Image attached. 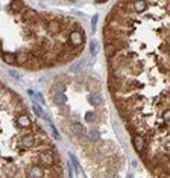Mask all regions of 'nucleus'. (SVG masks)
<instances>
[{"label": "nucleus", "instance_id": "f257e3e1", "mask_svg": "<svg viewBox=\"0 0 170 178\" xmlns=\"http://www.w3.org/2000/svg\"><path fill=\"white\" fill-rule=\"evenodd\" d=\"M35 134L33 133H24L20 136V146L17 148V151L20 154H23L24 151H28V149H32L33 146H35Z\"/></svg>", "mask_w": 170, "mask_h": 178}, {"label": "nucleus", "instance_id": "f03ea898", "mask_svg": "<svg viewBox=\"0 0 170 178\" xmlns=\"http://www.w3.org/2000/svg\"><path fill=\"white\" fill-rule=\"evenodd\" d=\"M85 41V37H84V32L79 31V29H74L69 34V44H71L73 47H78V50L80 52L82 49V44Z\"/></svg>", "mask_w": 170, "mask_h": 178}, {"label": "nucleus", "instance_id": "7ed1b4c3", "mask_svg": "<svg viewBox=\"0 0 170 178\" xmlns=\"http://www.w3.org/2000/svg\"><path fill=\"white\" fill-rule=\"evenodd\" d=\"M132 145H134V149L141 155L144 151L147 149V142H146V137L140 134V133H135L132 134Z\"/></svg>", "mask_w": 170, "mask_h": 178}, {"label": "nucleus", "instance_id": "20e7f679", "mask_svg": "<svg viewBox=\"0 0 170 178\" xmlns=\"http://www.w3.org/2000/svg\"><path fill=\"white\" fill-rule=\"evenodd\" d=\"M15 125L18 128H23V129H28L32 127V120H31V117L26 114V113H20L15 116Z\"/></svg>", "mask_w": 170, "mask_h": 178}, {"label": "nucleus", "instance_id": "39448f33", "mask_svg": "<svg viewBox=\"0 0 170 178\" xmlns=\"http://www.w3.org/2000/svg\"><path fill=\"white\" fill-rule=\"evenodd\" d=\"M38 17H40V14L37 11H33V9H24V12H23V20H24V22H28V23L35 22Z\"/></svg>", "mask_w": 170, "mask_h": 178}, {"label": "nucleus", "instance_id": "423d86ee", "mask_svg": "<svg viewBox=\"0 0 170 178\" xmlns=\"http://www.w3.org/2000/svg\"><path fill=\"white\" fill-rule=\"evenodd\" d=\"M28 61H29L28 52H18V54H15V64L17 65H24V64H28Z\"/></svg>", "mask_w": 170, "mask_h": 178}, {"label": "nucleus", "instance_id": "0eeeda50", "mask_svg": "<svg viewBox=\"0 0 170 178\" xmlns=\"http://www.w3.org/2000/svg\"><path fill=\"white\" fill-rule=\"evenodd\" d=\"M70 129L73 131L74 134H78V136H82V134L85 133L84 125H82V123H79V122H71V125H70Z\"/></svg>", "mask_w": 170, "mask_h": 178}, {"label": "nucleus", "instance_id": "6e6552de", "mask_svg": "<svg viewBox=\"0 0 170 178\" xmlns=\"http://www.w3.org/2000/svg\"><path fill=\"white\" fill-rule=\"evenodd\" d=\"M132 6H134V12L141 14V12H144L147 9L149 3H146V2H132Z\"/></svg>", "mask_w": 170, "mask_h": 178}, {"label": "nucleus", "instance_id": "1a4fd4ad", "mask_svg": "<svg viewBox=\"0 0 170 178\" xmlns=\"http://www.w3.org/2000/svg\"><path fill=\"white\" fill-rule=\"evenodd\" d=\"M2 59L6 64H15V54H12V52H2Z\"/></svg>", "mask_w": 170, "mask_h": 178}, {"label": "nucleus", "instance_id": "9d476101", "mask_svg": "<svg viewBox=\"0 0 170 178\" xmlns=\"http://www.w3.org/2000/svg\"><path fill=\"white\" fill-rule=\"evenodd\" d=\"M88 102H90L93 107H99V105H102V96L100 95H91V96H88Z\"/></svg>", "mask_w": 170, "mask_h": 178}, {"label": "nucleus", "instance_id": "9b49d317", "mask_svg": "<svg viewBox=\"0 0 170 178\" xmlns=\"http://www.w3.org/2000/svg\"><path fill=\"white\" fill-rule=\"evenodd\" d=\"M32 108H33V113L37 114V117H40V119H44V111H43V108H41V105L37 104V102H33Z\"/></svg>", "mask_w": 170, "mask_h": 178}, {"label": "nucleus", "instance_id": "f8f14e48", "mask_svg": "<svg viewBox=\"0 0 170 178\" xmlns=\"http://www.w3.org/2000/svg\"><path fill=\"white\" fill-rule=\"evenodd\" d=\"M161 119H162V122L170 123V107H166L161 111Z\"/></svg>", "mask_w": 170, "mask_h": 178}, {"label": "nucleus", "instance_id": "ddd939ff", "mask_svg": "<svg viewBox=\"0 0 170 178\" xmlns=\"http://www.w3.org/2000/svg\"><path fill=\"white\" fill-rule=\"evenodd\" d=\"M70 161H71V166L74 168V172H76V174H79V172H80V166H79V161H78V158L74 157V155H71V154H70Z\"/></svg>", "mask_w": 170, "mask_h": 178}, {"label": "nucleus", "instance_id": "4468645a", "mask_svg": "<svg viewBox=\"0 0 170 178\" xmlns=\"http://www.w3.org/2000/svg\"><path fill=\"white\" fill-rule=\"evenodd\" d=\"M97 50H99V43L96 40H93L90 43V52H91V56H96L97 55Z\"/></svg>", "mask_w": 170, "mask_h": 178}, {"label": "nucleus", "instance_id": "2eb2a0df", "mask_svg": "<svg viewBox=\"0 0 170 178\" xmlns=\"http://www.w3.org/2000/svg\"><path fill=\"white\" fill-rule=\"evenodd\" d=\"M65 101H67V97L64 95H61V93H56L55 95V102L58 105H61V107H64V105H65Z\"/></svg>", "mask_w": 170, "mask_h": 178}, {"label": "nucleus", "instance_id": "dca6fc26", "mask_svg": "<svg viewBox=\"0 0 170 178\" xmlns=\"http://www.w3.org/2000/svg\"><path fill=\"white\" fill-rule=\"evenodd\" d=\"M49 128H50V133H52L53 138H56V140H59V138H61V136H59V133H58V129L55 128V125H53L52 122H49Z\"/></svg>", "mask_w": 170, "mask_h": 178}, {"label": "nucleus", "instance_id": "f3484780", "mask_svg": "<svg viewBox=\"0 0 170 178\" xmlns=\"http://www.w3.org/2000/svg\"><path fill=\"white\" fill-rule=\"evenodd\" d=\"M88 137H90L91 142H97L100 136H99V133H97L96 129H93V131H90V133H88Z\"/></svg>", "mask_w": 170, "mask_h": 178}, {"label": "nucleus", "instance_id": "a211bd4d", "mask_svg": "<svg viewBox=\"0 0 170 178\" xmlns=\"http://www.w3.org/2000/svg\"><path fill=\"white\" fill-rule=\"evenodd\" d=\"M85 120H88V122H94V113L88 111V113L85 114Z\"/></svg>", "mask_w": 170, "mask_h": 178}, {"label": "nucleus", "instance_id": "6ab92c4d", "mask_svg": "<svg viewBox=\"0 0 170 178\" xmlns=\"http://www.w3.org/2000/svg\"><path fill=\"white\" fill-rule=\"evenodd\" d=\"M9 75H11L12 78H15V79H18V81H22V76H20V75L17 73V72H15V70H11V72H9Z\"/></svg>", "mask_w": 170, "mask_h": 178}, {"label": "nucleus", "instance_id": "aec40b11", "mask_svg": "<svg viewBox=\"0 0 170 178\" xmlns=\"http://www.w3.org/2000/svg\"><path fill=\"white\" fill-rule=\"evenodd\" d=\"M96 23H97V15H94L93 20H91V29L96 31Z\"/></svg>", "mask_w": 170, "mask_h": 178}, {"label": "nucleus", "instance_id": "412c9836", "mask_svg": "<svg viewBox=\"0 0 170 178\" xmlns=\"http://www.w3.org/2000/svg\"><path fill=\"white\" fill-rule=\"evenodd\" d=\"M37 97H38V101L41 102V104H44V99H43V95L41 93H37Z\"/></svg>", "mask_w": 170, "mask_h": 178}, {"label": "nucleus", "instance_id": "4be33fe9", "mask_svg": "<svg viewBox=\"0 0 170 178\" xmlns=\"http://www.w3.org/2000/svg\"><path fill=\"white\" fill-rule=\"evenodd\" d=\"M128 178H134V177H132V175H129V177H128Z\"/></svg>", "mask_w": 170, "mask_h": 178}, {"label": "nucleus", "instance_id": "5701e85b", "mask_svg": "<svg viewBox=\"0 0 170 178\" xmlns=\"http://www.w3.org/2000/svg\"><path fill=\"white\" fill-rule=\"evenodd\" d=\"M0 52H2V44H0Z\"/></svg>", "mask_w": 170, "mask_h": 178}]
</instances>
